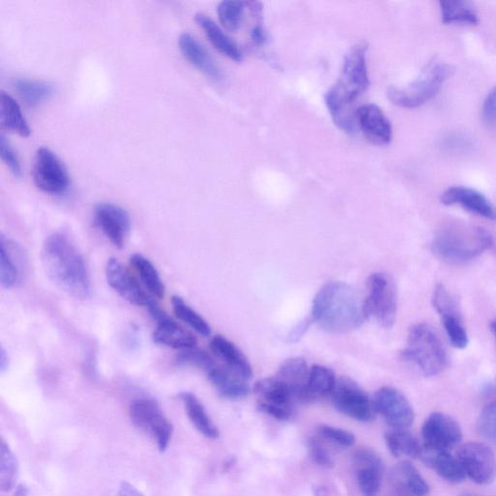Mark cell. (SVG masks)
<instances>
[{
	"label": "cell",
	"instance_id": "46",
	"mask_svg": "<svg viewBox=\"0 0 496 496\" xmlns=\"http://www.w3.org/2000/svg\"><path fill=\"white\" fill-rule=\"evenodd\" d=\"M483 118L488 123L496 122V87L490 92L483 102Z\"/></svg>",
	"mask_w": 496,
	"mask_h": 496
},
{
	"label": "cell",
	"instance_id": "26",
	"mask_svg": "<svg viewBox=\"0 0 496 496\" xmlns=\"http://www.w3.org/2000/svg\"><path fill=\"white\" fill-rule=\"evenodd\" d=\"M419 458L425 466L433 468L438 475L450 483H460L467 477L458 458L449 451H437L423 447Z\"/></svg>",
	"mask_w": 496,
	"mask_h": 496
},
{
	"label": "cell",
	"instance_id": "22",
	"mask_svg": "<svg viewBox=\"0 0 496 496\" xmlns=\"http://www.w3.org/2000/svg\"><path fill=\"white\" fill-rule=\"evenodd\" d=\"M206 374L217 393L225 399H240L249 394L250 387L248 380L230 371L225 366L215 364Z\"/></svg>",
	"mask_w": 496,
	"mask_h": 496
},
{
	"label": "cell",
	"instance_id": "14",
	"mask_svg": "<svg viewBox=\"0 0 496 496\" xmlns=\"http://www.w3.org/2000/svg\"><path fill=\"white\" fill-rule=\"evenodd\" d=\"M424 447L450 451L463 440V433L457 421L441 412H434L425 421L422 428Z\"/></svg>",
	"mask_w": 496,
	"mask_h": 496
},
{
	"label": "cell",
	"instance_id": "49",
	"mask_svg": "<svg viewBox=\"0 0 496 496\" xmlns=\"http://www.w3.org/2000/svg\"><path fill=\"white\" fill-rule=\"evenodd\" d=\"M8 364V356L6 355L4 349H3L2 353H0V371H2V373L6 371Z\"/></svg>",
	"mask_w": 496,
	"mask_h": 496
},
{
	"label": "cell",
	"instance_id": "7",
	"mask_svg": "<svg viewBox=\"0 0 496 496\" xmlns=\"http://www.w3.org/2000/svg\"><path fill=\"white\" fill-rule=\"evenodd\" d=\"M364 301L366 318H374L385 329L394 326L398 314V291L393 279L384 273L371 274Z\"/></svg>",
	"mask_w": 496,
	"mask_h": 496
},
{
	"label": "cell",
	"instance_id": "12",
	"mask_svg": "<svg viewBox=\"0 0 496 496\" xmlns=\"http://www.w3.org/2000/svg\"><path fill=\"white\" fill-rule=\"evenodd\" d=\"M467 477L478 484H489L496 476V460L492 449L480 442L460 446L458 457Z\"/></svg>",
	"mask_w": 496,
	"mask_h": 496
},
{
	"label": "cell",
	"instance_id": "31",
	"mask_svg": "<svg viewBox=\"0 0 496 496\" xmlns=\"http://www.w3.org/2000/svg\"><path fill=\"white\" fill-rule=\"evenodd\" d=\"M130 264L138 275H139L148 293L157 298H164L165 297V285L163 280H161L155 265L144 256L139 255V253H136V255L131 256Z\"/></svg>",
	"mask_w": 496,
	"mask_h": 496
},
{
	"label": "cell",
	"instance_id": "23",
	"mask_svg": "<svg viewBox=\"0 0 496 496\" xmlns=\"http://www.w3.org/2000/svg\"><path fill=\"white\" fill-rule=\"evenodd\" d=\"M210 349L230 371L249 382L253 375L252 366L247 356L240 350L236 344L218 334L212 339Z\"/></svg>",
	"mask_w": 496,
	"mask_h": 496
},
{
	"label": "cell",
	"instance_id": "39",
	"mask_svg": "<svg viewBox=\"0 0 496 496\" xmlns=\"http://www.w3.org/2000/svg\"><path fill=\"white\" fill-rule=\"evenodd\" d=\"M245 6L246 4L241 2H223L219 4L217 7L219 21L226 30L234 32L240 29Z\"/></svg>",
	"mask_w": 496,
	"mask_h": 496
},
{
	"label": "cell",
	"instance_id": "47",
	"mask_svg": "<svg viewBox=\"0 0 496 496\" xmlns=\"http://www.w3.org/2000/svg\"><path fill=\"white\" fill-rule=\"evenodd\" d=\"M114 496H144L142 492L138 491L131 483L122 482L121 487Z\"/></svg>",
	"mask_w": 496,
	"mask_h": 496
},
{
	"label": "cell",
	"instance_id": "36",
	"mask_svg": "<svg viewBox=\"0 0 496 496\" xmlns=\"http://www.w3.org/2000/svg\"><path fill=\"white\" fill-rule=\"evenodd\" d=\"M172 307L176 316L186 323L196 332H198L203 337H210L212 333V328L198 313L194 310L190 306H189L184 299L180 296H174L172 298Z\"/></svg>",
	"mask_w": 496,
	"mask_h": 496
},
{
	"label": "cell",
	"instance_id": "37",
	"mask_svg": "<svg viewBox=\"0 0 496 496\" xmlns=\"http://www.w3.org/2000/svg\"><path fill=\"white\" fill-rule=\"evenodd\" d=\"M0 488L3 492H9L15 486L18 477V460L4 441L0 450Z\"/></svg>",
	"mask_w": 496,
	"mask_h": 496
},
{
	"label": "cell",
	"instance_id": "9",
	"mask_svg": "<svg viewBox=\"0 0 496 496\" xmlns=\"http://www.w3.org/2000/svg\"><path fill=\"white\" fill-rule=\"evenodd\" d=\"M130 414L133 424L151 434L160 451L164 452L170 444L174 428L157 402L151 399H138L131 403Z\"/></svg>",
	"mask_w": 496,
	"mask_h": 496
},
{
	"label": "cell",
	"instance_id": "13",
	"mask_svg": "<svg viewBox=\"0 0 496 496\" xmlns=\"http://www.w3.org/2000/svg\"><path fill=\"white\" fill-rule=\"evenodd\" d=\"M374 399L376 413L382 415L393 430H408L415 414L408 399L393 387L379 389Z\"/></svg>",
	"mask_w": 496,
	"mask_h": 496
},
{
	"label": "cell",
	"instance_id": "32",
	"mask_svg": "<svg viewBox=\"0 0 496 496\" xmlns=\"http://www.w3.org/2000/svg\"><path fill=\"white\" fill-rule=\"evenodd\" d=\"M338 379L331 368L315 365L310 368L307 383V401L326 398L332 395Z\"/></svg>",
	"mask_w": 496,
	"mask_h": 496
},
{
	"label": "cell",
	"instance_id": "41",
	"mask_svg": "<svg viewBox=\"0 0 496 496\" xmlns=\"http://www.w3.org/2000/svg\"><path fill=\"white\" fill-rule=\"evenodd\" d=\"M442 323L449 340L451 341L454 348L465 349L468 345L469 339L461 318L442 320Z\"/></svg>",
	"mask_w": 496,
	"mask_h": 496
},
{
	"label": "cell",
	"instance_id": "43",
	"mask_svg": "<svg viewBox=\"0 0 496 496\" xmlns=\"http://www.w3.org/2000/svg\"><path fill=\"white\" fill-rule=\"evenodd\" d=\"M319 432L323 436L327 438V440L343 447H350L355 442V436L352 433L333 428V426L331 425H320Z\"/></svg>",
	"mask_w": 496,
	"mask_h": 496
},
{
	"label": "cell",
	"instance_id": "15",
	"mask_svg": "<svg viewBox=\"0 0 496 496\" xmlns=\"http://www.w3.org/2000/svg\"><path fill=\"white\" fill-rule=\"evenodd\" d=\"M95 221L102 233L118 248L125 246L131 221L128 212L119 205L100 203L96 206Z\"/></svg>",
	"mask_w": 496,
	"mask_h": 496
},
{
	"label": "cell",
	"instance_id": "16",
	"mask_svg": "<svg viewBox=\"0 0 496 496\" xmlns=\"http://www.w3.org/2000/svg\"><path fill=\"white\" fill-rule=\"evenodd\" d=\"M106 280L114 292H117L126 302L137 307H147L152 301L139 282L115 258L108 260L105 267Z\"/></svg>",
	"mask_w": 496,
	"mask_h": 496
},
{
	"label": "cell",
	"instance_id": "24",
	"mask_svg": "<svg viewBox=\"0 0 496 496\" xmlns=\"http://www.w3.org/2000/svg\"><path fill=\"white\" fill-rule=\"evenodd\" d=\"M310 368L301 357H293L281 365L276 377L290 388L296 399L307 401Z\"/></svg>",
	"mask_w": 496,
	"mask_h": 496
},
{
	"label": "cell",
	"instance_id": "38",
	"mask_svg": "<svg viewBox=\"0 0 496 496\" xmlns=\"http://www.w3.org/2000/svg\"><path fill=\"white\" fill-rule=\"evenodd\" d=\"M433 305L441 320L447 318H461L456 298L443 284H438L433 294Z\"/></svg>",
	"mask_w": 496,
	"mask_h": 496
},
{
	"label": "cell",
	"instance_id": "33",
	"mask_svg": "<svg viewBox=\"0 0 496 496\" xmlns=\"http://www.w3.org/2000/svg\"><path fill=\"white\" fill-rule=\"evenodd\" d=\"M444 24L477 25L479 17L476 9L464 0H443L440 3Z\"/></svg>",
	"mask_w": 496,
	"mask_h": 496
},
{
	"label": "cell",
	"instance_id": "42",
	"mask_svg": "<svg viewBox=\"0 0 496 496\" xmlns=\"http://www.w3.org/2000/svg\"><path fill=\"white\" fill-rule=\"evenodd\" d=\"M178 363L183 366H192L203 369L205 373L209 371L215 362L212 356L196 349L184 350L177 359Z\"/></svg>",
	"mask_w": 496,
	"mask_h": 496
},
{
	"label": "cell",
	"instance_id": "51",
	"mask_svg": "<svg viewBox=\"0 0 496 496\" xmlns=\"http://www.w3.org/2000/svg\"><path fill=\"white\" fill-rule=\"evenodd\" d=\"M491 330H492V333H493V336H494V338H495V340H496V320L493 321V322L492 323V324H491Z\"/></svg>",
	"mask_w": 496,
	"mask_h": 496
},
{
	"label": "cell",
	"instance_id": "27",
	"mask_svg": "<svg viewBox=\"0 0 496 496\" xmlns=\"http://www.w3.org/2000/svg\"><path fill=\"white\" fill-rule=\"evenodd\" d=\"M154 342L169 349L189 350L195 349L198 340L192 333L181 328L168 315L156 322Z\"/></svg>",
	"mask_w": 496,
	"mask_h": 496
},
{
	"label": "cell",
	"instance_id": "19",
	"mask_svg": "<svg viewBox=\"0 0 496 496\" xmlns=\"http://www.w3.org/2000/svg\"><path fill=\"white\" fill-rule=\"evenodd\" d=\"M441 203L446 206L458 205L472 214L489 221H496L495 206L486 196L475 189L466 187L449 188L441 195Z\"/></svg>",
	"mask_w": 496,
	"mask_h": 496
},
{
	"label": "cell",
	"instance_id": "40",
	"mask_svg": "<svg viewBox=\"0 0 496 496\" xmlns=\"http://www.w3.org/2000/svg\"><path fill=\"white\" fill-rule=\"evenodd\" d=\"M477 430L484 440L496 445V400L491 402L481 412Z\"/></svg>",
	"mask_w": 496,
	"mask_h": 496
},
{
	"label": "cell",
	"instance_id": "29",
	"mask_svg": "<svg viewBox=\"0 0 496 496\" xmlns=\"http://www.w3.org/2000/svg\"><path fill=\"white\" fill-rule=\"evenodd\" d=\"M180 398L195 428L204 436L211 438V440H216L219 437V431L210 418L209 414L206 413L199 399L194 394L189 393V391H183Z\"/></svg>",
	"mask_w": 496,
	"mask_h": 496
},
{
	"label": "cell",
	"instance_id": "20",
	"mask_svg": "<svg viewBox=\"0 0 496 496\" xmlns=\"http://www.w3.org/2000/svg\"><path fill=\"white\" fill-rule=\"evenodd\" d=\"M0 282L4 290H13L22 279L24 253L15 241L3 234L0 237Z\"/></svg>",
	"mask_w": 496,
	"mask_h": 496
},
{
	"label": "cell",
	"instance_id": "28",
	"mask_svg": "<svg viewBox=\"0 0 496 496\" xmlns=\"http://www.w3.org/2000/svg\"><path fill=\"white\" fill-rule=\"evenodd\" d=\"M195 21L204 30L207 39L214 46L215 49L236 63L242 61V54L238 45L210 17L198 13L196 14Z\"/></svg>",
	"mask_w": 496,
	"mask_h": 496
},
{
	"label": "cell",
	"instance_id": "2",
	"mask_svg": "<svg viewBox=\"0 0 496 496\" xmlns=\"http://www.w3.org/2000/svg\"><path fill=\"white\" fill-rule=\"evenodd\" d=\"M366 53V43L353 46L345 55L336 84L329 89L325 97L333 122L348 133L354 131L356 124L352 106L369 85Z\"/></svg>",
	"mask_w": 496,
	"mask_h": 496
},
{
	"label": "cell",
	"instance_id": "11",
	"mask_svg": "<svg viewBox=\"0 0 496 496\" xmlns=\"http://www.w3.org/2000/svg\"><path fill=\"white\" fill-rule=\"evenodd\" d=\"M260 409L276 420L291 417L296 399L292 391L276 376L263 378L255 386Z\"/></svg>",
	"mask_w": 496,
	"mask_h": 496
},
{
	"label": "cell",
	"instance_id": "10",
	"mask_svg": "<svg viewBox=\"0 0 496 496\" xmlns=\"http://www.w3.org/2000/svg\"><path fill=\"white\" fill-rule=\"evenodd\" d=\"M33 181L43 192L59 195L71 186V177L62 160L48 147H40L34 158Z\"/></svg>",
	"mask_w": 496,
	"mask_h": 496
},
{
	"label": "cell",
	"instance_id": "18",
	"mask_svg": "<svg viewBox=\"0 0 496 496\" xmlns=\"http://www.w3.org/2000/svg\"><path fill=\"white\" fill-rule=\"evenodd\" d=\"M357 481L364 496H377L382 488L384 466L372 450L362 449L354 457Z\"/></svg>",
	"mask_w": 496,
	"mask_h": 496
},
{
	"label": "cell",
	"instance_id": "21",
	"mask_svg": "<svg viewBox=\"0 0 496 496\" xmlns=\"http://www.w3.org/2000/svg\"><path fill=\"white\" fill-rule=\"evenodd\" d=\"M179 46L182 55L190 64L216 82L223 80L221 68L217 66L204 46L191 34L182 33L179 38Z\"/></svg>",
	"mask_w": 496,
	"mask_h": 496
},
{
	"label": "cell",
	"instance_id": "4",
	"mask_svg": "<svg viewBox=\"0 0 496 496\" xmlns=\"http://www.w3.org/2000/svg\"><path fill=\"white\" fill-rule=\"evenodd\" d=\"M432 247L434 255L444 261L465 263L492 248L493 239L480 227L450 225L438 231Z\"/></svg>",
	"mask_w": 496,
	"mask_h": 496
},
{
	"label": "cell",
	"instance_id": "45",
	"mask_svg": "<svg viewBox=\"0 0 496 496\" xmlns=\"http://www.w3.org/2000/svg\"><path fill=\"white\" fill-rule=\"evenodd\" d=\"M308 446L311 457L314 458L318 465L326 467H332L333 463L331 456L327 452V450L318 443V441H311Z\"/></svg>",
	"mask_w": 496,
	"mask_h": 496
},
{
	"label": "cell",
	"instance_id": "5",
	"mask_svg": "<svg viewBox=\"0 0 496 496\" xmlns=\"http://www.w3.org/2000/svg\"><path fill=\"white\" fill-rule=\"evenodd\" d=\"M402 357L428 377L441 374L449 364L442 341L433 329L426 324H417L410 329Z\"/></svg>",
	"mask_w": 496,
	"mask_h": 496
},
{
	"label": "cell",
	"instance_id": "35",
	"mask_svg": "<svg viewBox=\"0 0 496 496\" xmlns=\"http://www.w3.org/2000/svg\"><path fill=\"white\" fill-rule=\"evenodd\" d=\"M386 444L391 455L396 458H418L422 452V447L417 440L408 430H393L385 434Z\"/></svg>",
	"mask_w": 496,
	"mask_h": 496
},
{
	"label": "cell",
	"instance_id": "25",
	"mask_svg": "<svg viewBox=\"0 0 496 496\" xmlns=\"http://www.w3.org/2000/svg\"><path fill=\"white\" fill-rule=\"evenodd\" d=\"M391 483L400 496H426L429 483L409 461H401L391 472Z\"/></svg>",
	"mask_w": 496,
	"mask_h": 496
},
{
	"label": "cell",
	"instance_id": "8",
	"mask_svg": "<svg viewBox=\"0 0 496 496\" xmlns=\"http://www.w3.org/2000/svg\"><path fill=\"white\" fill-rule=\"evenodd\" d=\"M331 398L333 407L345 416L359 422L375 417L374 399L350 378L339 379Z\"/></svg>",
	"mask_w": 496,
	"mask_h": 496
},
{
	"label": "cell",
	"instance_id": "30",
	"mask_svg": "<svg viewBox=\"0 0 496 496\" xmlns=\"http://www.w3.org/2000/svg\"><path fill=\"white\" fill-rule=\"evenodd\" d=\"M0 100H2L0 102V123H2L3 129L21 137H29L30 135L29 125L19 103L6 92H3Z\"/></svg>",
	"mask_w": 496,
	"mask_h": 496
},
{
	"label": "cell",
	"instance_id": "52",
	"mask_svg": "<svg viewBox=\"0 0 496 496\" xmlns=\"http://www.w3.org/2000/svg\"><path fill=\"white\" fill-rule=\"evenodd\" d=\"M464 496H472V495H469V494H466V495H464Z\"/></svg>",
	"mask_w": 496,
	"mask_h": 496
},
{
	"label": "cell",
	"instance_id": "50",
	"mask_svg": "<svg viewBox=\"0 0 496 496\" xmlns=\"http://www.w3.org/2000/svg\"><path fill=\"white\" fill-rule=\"evenodd\" d=\"M29 488L25 486V484H20V486L17 487L13 496H29Z\"/></svg>",
	"mask_w": 496,
	"mask_h": 496
},
{
	"label": "cell",
	"instance_id": "1",
	"mask_svg": "<svg viewBox=\"0 0 496 496\" xmlns=\"http://www.w3.org/2000/svg\"><path fill=\"white\" fill-rule=\"evenodd\" d=\"M42 262L50 280L63 292L79 299L89 297L91 282L85 259L68 236L55 233L46 239Z\"/></svg>",
	"mask_w": 496,
	"mask_h": 496
},
{
	"label": "cell",
	"instance_id": "3",
	"mask_svg": "<svg viewBox=\"0 0 496 496\" xmlns=\"http://www.w3.org/2000/svg\"><path fill=\"white\" fill-rule=\"evenodd\" d=\"M313 319L331 332H346L359 328L367 319L364 301L354 288L342 282H330L314 299Z\"/></svg>",
	"mask_w": 496,
	"mask_h": 496
},
{
	"label": "cell",
	"instance_id": "17",
	"mask_svg": "<svg viewBox=\"0 0 496 496\" xmlns=\"http://www.w3.org/2000/svg\"><path fill=\"white\" fill-rule=\"evenodd\" d=\"M355 119L366 139L376 146H386L393 138V129L384 112L374 104L357 109Z\"/></svg>",
	"mask_w": 496,
	"mask_h": 496
},
{
	"label": "cell",
	"instance_id": "44",
	"mask_svg": "<svg viewBox=\"0 0 496 496\" xmlns=\"http://www.w3.org/2000/svg\"><path fill=\"white\" fill-rule=\"evenodd\" d=\"M0 149H2V158L5 165L13 172V175L20 177L21 175V166L19 157L4 135L0 137Z\"/></svg>",
	"mask_w": 496,
	"mask_h": 496
},
{
	"label": "cell",
	"instance_id": "48",
	"mask_svg": "<svg viewBox=\"0 0 496 496\" xmlns=\"http://www.w3.org/2000/svg\"><path fill=\"white\" fill-rule=\"evenodd\" d=\"M251 39L253 42L262 45L267 40V34L261 25H257L251 30Z\"/></svg>",
	"mask_w": 496,
	"mask_h": 496
},
{
	"label": "cell",
	"instance_id": "34",
	"mask_svg": "<svg viewBox=\"0 0 496 496\" xmlns=\"http://www.w3.org/2000/svg\"><path fill=\"white\" fill-rule=\"evenodd\" d=\"M13 88L17 95L29 106H38L54 94V88L41 80L19 78L14 80Z\"/></svg>",
	"mask_w": 496,
	"mask_h": 496
},
{
	"label": "cell",
	"instance_id": "6",
	"mask_svg": "<svg viewBox=\"0 0 496 496\" xmlns=\"http://www.w3.org/2000/svg\"><path fill=\"white\" fill-rule=\"evenodd\" d=\"M455 69L442 62L426 65L420 76L406 88H391L388 97L395 105L413 109L423 106L441 90L446 80L453 75Z\"/></svg>",
	"mask_w": 496,
	"mask_h": 496
}]
</instances>
